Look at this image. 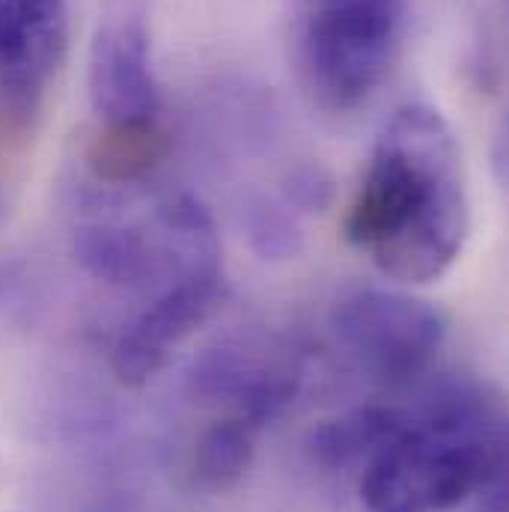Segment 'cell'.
Masks as SVG:
<instances>
[{
	"mask_svg": "<svg viewBox=\"0 0 509 512\" xmlns=\"http://www.w3.org/2000/svg\"><path fill=\"white\" fill-rule=\"evenodd\" d=\"M477 512H507V483H501L492 492H486V504Z\"/></svg>",
	"mask_w": 509,
	"mask_h": 512,
	"instance_id": "cell-12",
	"label": "cell"
},
{
	"mask_svg": "<svg viewBox=\"0 0 509 512\" xmlns=\"http://www.w3.org/2000/svg\"><path fill=\"white\" fill-rule=\"evenodd\" d=\"M224 295V271L209 268L200 274H191L161 295L149 298L143 310L123 325L111 367L114 376L126 387L146 384L173 355V349L188 340L221 304Z\"/></svg>",
	"mask_w": 509,
	"mask_h": 512,
	"instance_id": "cell-7",
	"label": "cell"
},
{
	"mask_svg": "<svg viewBox=\"0 0 509 512\" xmlns=\"http://www.w3.org/2000/svg\"><path fill=\"white\" fill-rule=\"evenodd\" d=\"M471 227L459 143L432 105H402L384 123L346 212V239L384 277L429 283L465 248Z\"/></svg>",
	"mask_w": 509,
	"mask_h": 512,
	"instance_id": "cell-1",
	"label": "cell"
},
{
	"mask_svg": "<svg viewBox=\"0 0 509 512\" xmlns=\"http://www.w3.org/2000/svg\"><path fill=\"white\" fill-rule=\"evenodd\" d=\"M399 420L396 405H361L334 420H322L310 438V459L325 471H358Z\"/></svg>",
	"mask_w": 509,
	"mask_h": 512,
	"instance_id": "cell-9",
	"label": "cell"
},
{
	"mask_svg": "<svg viewBox=\"0 0 509 512\" xmlns=\"http://www.w3.org/2000/svg\"><path fill=\"white\" fill-rule=\"evenodd\" d=\"M170 149L164 128L155 123L134 126H102L87 143V167L96 182L128 185L146 176Z\"/></svg>",
	"mask_w": 509,
	"mask_h": 512,
	"instance_id": "cell-10",
	"label": "cell"
},
{
	"mask_svg": "<svg viewBox=\"0 0 509 512\" xmlns=\"http://www.w3.org/2000/svg\"><path fill=\"white\" fill-rule=\"evenodd\" d=\"M87 93L102 126L155 123L161 111L152 72L149 0H105L90 42Z\"/></svg>",
	"mask_w": 509,
	"mask_h": 512,
	"instance_id": "cell-5",
	"label": "cell"
},
{
	"mask_svg": "<svg viewBox=\"0 0 509 512\" xmlns=\"http://www.w3.org/2000/svg\"><path fill=\"white\" fill-rule=\"evenodd\" d=\"M405 0H310L301 24V69L328 111L364 105L390 69Z\"/></svg>",
	"mask_w": 509,
	"mask_h": 512,
	"instance_id": "cell-3",
	"label": "cell"
},
{
	"mask_svg": "<svg viewBox=\"0 0 509 512\" xmlns=\"http://www.w3.org/2000/svg\"><path fill=\"white\" fill-rule=\"evenodd\" d=\"M191 390L203 402L224 405L227 417H242L262 429L292 402L298 370L277 355L227 346L200 358L191 373Z\"/></svg>",
	"mask_w": 509,
	"mask_h": 512,
	"instance_id": "cell-8",
	"label": "cell"
},
{
	"mask_svg": "<svg viewBox=\"0 0 509 512\" xmlns=\"http://www.w3.org/2000/svg\"><path fill=\"white\" fill-rule=\"evenodd\" d=\"M504 408L483 387L450 384L399 408L390 435L358 468L367 512H447L507 483Z\"/></svg>",
	"mask_w": 509,
	"mask_h": 512,
	"instance_id": "cell-2",
	"label": "cell"
},
{
	"mask_svg": "<svg viewBox=\"0 0 509 512\" xmlns=\"http://www.w3.org/2000/svg\"><path fill=\"white\" fill-rule=\"evenodd\" d=\"M69 48L66 0H0V117L24 128L45 105Z\"/></svg>",
	"mask_w": 509,
	"mask_h": 512,
	"instance_id": "cell-6",
	"label": "cell"
},
{
	"mask_svg": "<svg viewBox=\"0 0 509 512\" xmlns=\"http://www.w3.org/2000/svg\"><path fill=\"white\" fill-rule=\"evenodd\" d=\"M256 432L259 426L242 417H218L194 444L191 471L197 483L212 492L236 486L254 462Z\"/></svg>",
	"mask_w": 509,
	"mask_h": 512,
	"instance_id": "cell-11",
	"label": "cell"
},
{
	"mask_svg": "<svg viewBox=\"0 0 509 512\" xmlns=\"http://www.w3.org/2000/svg\"><path fill=\"white\" fill-rule=\"evenodd\" d=\"M331 331L367 379L396 390L432 367L447 322L429 301L387 289H358L334 307Z\"/></svg>",
	"mask_w": 509,
	"mask_h": 512,
	"instance_id": "cell-4",
	"label": "cell"
}]
</instances>
